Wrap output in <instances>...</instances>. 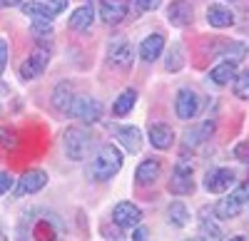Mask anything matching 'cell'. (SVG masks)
<instances>
[{"mask_svg":"<svg viewBox=\"0 0 249 241\" xmlns=\"http://www.w3.org/2000/svg\"><path fill=\"white\" fill-rule=\"evenodd\" d=\"M122 169V154L115 145H102L97 154L92 157V162L88 167V177H92L95 182H107L110 177H115Z\"/></svg>","mask_w":249,"mask_h":241,"instance_id":"1","label":"cell"},{"mask_svg":"<svg viewBox=\"0 0 249 241\" xmlns=\"http://www.w3.org/2000/svg\"><path fill=\"white\" fill-rule=\"evenodd\" d=\"M92 134L88 129H82V127H70L65 132V137H62V147H65V154L68 159H72V162H82L90 149H92Z\"/></svg>","mask_w":249,"mask_h":241,"instance_id":"2","label":"cell"},{"mask_svg":"<svg viewBox=\"0 0 249 241\" xmlns=\"http://www.w3.org/2000/svg\"><path fill=\"white\" fill-rule=\"evenodd\" d=\"M247 204H249V182L239 184L230 196L219 199L217 207H214V214H217L219 219H234V216L242 214V209H244Z\"/></svg>","mask_w":249,"mask_h":241,"instance_id":"3","label":"cell"},{"mask_svg":"<svg viewBox=\"0 0 249 241\" xmlns=\"http://www.w3.org/2000/svg\"><path fill=\"white\" fill-rule=\"evenodd\" d=\"M234 182H237V174L232 169H224V167L210 169L204 174V189L212 194H227Z\"/></svg>","mask_w":249,"mask_h":241,"instance_id":"4","label":"cell"},{"mask_svg":"<svg viewBox=\"0 0 249 241\" xmlns=\"http://www.w3.org/2000/svg\"><path fill=\"white\" fill-rule=\"evenodd\" d=\"M107 60H110V65L120 67V70H130L132 67V60H135V52H132V45H130V40H124V37H115L110 48H107Z\"/></svg>","mask_w":249,"mask_h":241,"instance_id":"5","label":"cell"},{"mask_svg":"<svg viewBox=\"0 0 249 241\" xmlns=\"http://www.w3.org/2000/svg\"><path fill=\"white\" fill-rule=\"evenodd\" d=\"M48 63H50V52H48L45 48L33 50L30 57L25 60L23 65H20V77H23V80H35V77H40V75L45 72Z\"/></svg>","mask_w":249,"mask_h":241,"instance_id":"6","label":"cell"},{"mask_svg":"<svg viewBox=\"0 0 249 241\" xmlns=\"http://www.w3.org/2000/svg\"><path fill=\"white\" fill-rule=\"evenodd\" d=\"M175 112L179 119H192L199 112V95L190 87H182L175 99Z\"/></svg>","mask_w":249,"mask_h":241,"instance_id":"7","label":"cell"},{"mask_svg":"<svg viewBox=\"0 0 249 241\" xmlns=\"http://www.w3.org/2000/svg\"><path fill=\"white\" fill-rule=\"evenodd\" d=\"M70 114L80 117L82 122H97V119L102 117V105L97 102V99L92 97H75V102L70 107Z\"/></svg>","mask_w":249,"mask_h":241,"instance_id":"8","label":"cell"},{"mask_svg":"<svg viewBox=\"0 0 249 241\" xmlns=\"http://www.w3.org/2000/svg\"><path fill=\"white\" fill-rule=\"evenodd\" d=\"M195 189V179H192V167L187 162H179L175 169H172V177H170V192L172 194H190Z\"/></svg>","mask_w":249,"mask_h":241,"instance_id":"9","label":"cell"},{"mask_svg":"<svg viewBox=\"0 0 249 241\" xmlns=\"http://www.w3.org/2000/svg\"><path fill=\"white\" fill-rule=\"evenodd\" d=\"M112 222H115L120 229L137 226V224L142 222V211H140V207H135L132 202H120V204L112 209Z\"/></svg>","mask_w":249,"mask_h":241,"instance_id":"10","label":"cell"},{"mask_svg":"<svg viewBox=\"0 0 249 241\" xmlns=\"http://www.w3.org/2000/svg\"><path fill=\"white\" fill-rule=\"evenodd\" d=\"M48 184V174L43 172V169H33V172H25L23 177H20V182H18V187H15V196L20 199V196H28V194H35V192H40Z\"/></svg>","mask_w":249,"mask_h":241,"instance_id":"11","label":"cell"},{"mask_svg":"<svg viewBox=\"0 0 249 241\" xmlns=\"http://www.w3.org/2000/svg\"><path fill=\"white\" fill-rule=\"evenodd\" d=\"M127 10H130L127 0H102L100 3V15L107 25H120L127 17Z\"/></svg>","mask_w":249,"mask_h":241,"instance_id":"12","label":"cell"},{"mask_svg":"<svg viewBox=\"0 0 249 241\" xmlns=\"http://www.w3.org/2000/svg\"><path fill=\"white\" fill-rule=\"evenodd\" d=\"M192 5H190V0H175V3H170L167 8V20L172 25L177 28H184V25H190L192 23Z\"/></svg>","mask_w":249,"mask_h":241,"instance_id":"13","label":"cell"},{"mask_svg":"<svg viewBox=\"0 0 249 241\" xmlns=\"http://www.w3.org/2000/svg\"><path fill=\"white\" fill-rule=\"evenodd\" d=\"M160 174H162V164L157 162V159H144L135 172V179H137L140 187H150L160 179Z\"/></svg>","mask_w":249,"mask_h":241,"instance_id":"14","label":"cell"},{"mask_svg":"<svg viewBox=\"0 0 249 241\" xmlns=\"http://www.w3.org/2000/svg\"><path fill=\"white\" fill-rule=\"evenodd\" d=\"M164 50V37L160 32H152L142 40V45H140V57L144 60V63H155V60L162 55Z\"/></svg>","mask_w":249,"mask_h":241,"instance_id":"15","label":"cell"},{"mask_svg":"<svg viewBox=\"0 0 249 241\" xmlns=\"http://www.w3.org/2000/svg\"><path fill=\"white\" fill-rule=\"evenodd\" d=\"M112 132L117 134L120 145L127 149L130 154H137V152H140L142 137H140V129H137V127H112Z\"/></svg>","mask_w":249,"mask_h":241,"instance_id":"16","label":"cell"},{"mask_svg":"<svg viewBox=\"0 0 249 241\" xmlns=\"http://www.w3.org/2000/svg\"><path fill=\"white\" fill-rule=\"evenodd\" d=\"M150 142H152L157 149H170L172 142H175V132H172V127H170V125H162V122L150 125Z\"/></svg>","mask_w":249,"mask_h":241,"instance_id":"17","label":"cell"},{"mask_svg":"<svg viewBox=\"0 0 249 241\" xmlns=\"http://www.w3.org/2000/svg\"><path fill=\"white\" fill-rule=\"evenodd\" d=\"M207 23L212 28H230L234 25V13L224 5H210L207 8Z\"/></svg>","mask_w":249,"mask_h":241,"instance_id":"18","label":"cell"},{"mask_svg":"<svg viewBox=\"0 0 249 241\" xmlns=\"http://www.w3.org/2000/svg\"><path fill=\"white\" fill-rule=\"evenodd\" d=\"M92 17H95V8H92V3L80 5V8L70 15V28L77 30V32H85V30H90V25H92Z\"/></svg>","mask_w":249,"mask_h":241,"instance_id":"19","label":"cell"},{"mask_svg":"<svg viewBox=\"0 0 249 241\" xmlns=\"http://www.w3.org/2000/svg\"><path fill=\"white\" fill-rule=\"evenodd\" d=\"M72 102H75V92H72V87H70L68 82L57 85V87H55V92H53V107H55V110H60L62 114H70Z\"/></svg>","mask_w":249,"mask_h":241,"instance_id":"20","label":"cell"},{"mask_svg":"<svg viewBox=\"0 0 249 241\" xmlns=\"http://www.w3.org/2000/svg\"><path fill=\"white\" fill-rule=\"evenodd\" d=\"M237 63H230V60H224L222 65H217L212 72H210V80L214 85H230V80L237 77V70H234Z\"/></svg>","mask_w":249,"mask_h":241,"instance_id":"21","label":"cell"},{"mask_svg":"<svg viewBox=\"0 0 249 241\" xmlns=\"http://www.w3.org/2000/svg\"><path fill=\"white\" fill-rule=\"evenodd\" d=\"M167 219H170L172 226L182 229V226L190 224V211H187V207H184L182 202H172L170 209H167Z\"/></svg>","mask_w":249,"mask_h":241,"instance_id":"22","label":"cell"},{"mask_svg":"<svg viewBox=\"0 0 249 241\" xmlns=\"http://www.w3.org/2000/svg\"><path fill=\"white\" fill-rule=\"evenodd\" d=\"M135 102H137V92L135 90H124L117 99H115V105H112V112L117 114V117H124L132 107H135Z\"/></svg>","mask_w":249,"mask_h":241,"instance_id":"23","label":"cell"},{"mask_svg":"<svg viewBox=\"0 0 249 241\" xmlns=\"http://www.w3.org/2000/svg\"><path fill=\"white\" fill-rule=\"evenodd\" d=\"M23 13H25V15H30L33 20H37V17H43V20H53V15H55V10H53L48 3H37V0L23 3Z\"/></svg>","mask_w":249,"mask_h":241,"instance_id":"24","label":"cell"},{"mask_svg":"<svg viewBox=\"0 0 249 241\" xmlns=\"http://www.w3.org/2000/svg\"><path fill=\"white\" fill-rule=\"evenodd\" d=\"M30 32H33V37L37 40V43H50V37H53V20H43V17L33 20Z\"/></svg>","mask_w":249,"mask_h":241,"instance_id":"25","label":"cell"},{"mask_svg":"<svg viewBox=\"0 0 249 241\" xmlns=\"http://www.w3.org/2000/svg\"><path fill=\"white\" fill-rule=\"evenodd\" d=\"M182 65H184V52H182V45L175 43V45H170L167 60H164V67H167V72H177Z\"/></svg>","mask_w":249,"mask_h":241,"instance_id":"26","label":"cell"},{"mask_svg":"<svg viewBox=\"0 0 249 241\" xmlns=\"http://www.w3.org/2000/svg\"><path fill=\"white\" fill-rule=\"evenodd\" d=\"M212 129H214V122H204L202 127H197V129H190V132H187V145H190V147H195V145L204 142V139L212 134Z\"/></svg>","mask_w":249,"mask_h":241,"instance_id":"27","label":"cell"},{"mask_svg":"<svg viewBox=\"0 0 249 241\" xmlns=\"http://www.w3.org/2000/svg\"><path fill=\"white\" fill-rule=\"evenodd\" d=\"M199 234H202V239H224L222 229L207 216H202V222H199Z\"/></svg>","mask_w":249,"mask_h":241,"instance_id":"28","label":"cell"},{"mask_svg":"<svg viewBox=\"0 0 249 241\" xmlns=\"http://www.w3.org/2000/svg\"><path fill=\"white\" fill-rule=\"evenodd\" d=\"M234 95L242 97V99H249V70L237 75V80H234Z\"/></svg>","mask_w":249,"mask_h":241,"instance_id":"29","label":"cell"},{"mask_svg":"<svg viewBox=\"0 0 249 241\" xmlns=\"http://www.w3.org/2000/svg\"><path fill=\"white\" fill-rule=\"evenodd\" d=\"M0 145H3L5 149H15V147H18V134H15V129L0 127Z\"/></svg>","mask_w":249,"mask_h":241,"instance_id":"30","label":"cell"},{"mask_svg":"<svg viewBox=\"0 0 249 241\" xmlns=\"http://www.w3.org/2000/svg\"><path fill=\"white\" fill-rule=\"evenodd\" d=\"M162 0H130V5L135 8V13H150V10H157Z\"/></svg>","mask_w":249,"mask_h":241,"instance_id":"31","label":"cell"},{"mask_svg":"<svg viewBox=\"0 0 249 241\" xmlns=\"http://www.w3.org/2000/svg\"><path fill=\"white\" fill-rule=\"evenodd\" d=\"M234 157L239 159V162L249 164V139H244V142H239V145L234 147Z\"/></svg>","mask_w":249,"mask_h":241,"instance_id":"32","label":"cell"},{"mask_svg":"<svg viewBox=\"0 0 249 241\" xmlns=\"http://www.w3.org/2000/svg\"><path fill=\"white\" fill-rule=\"evenodd\" d=\"M10 187H13V177L5 174V172H0V196H3Z\"/></svg>","mask_w":249,"mask_h":241,"instance_id":"33","label":"cell"},{"mask_svg":"<svg viewBox=\"0 0 249 241\" xmlns=\"http://www.w3.org/2000/svg\"><path fill=\"white\" fill-rule=\"evenodd\" d=\"M5 65H8V43L0 40V72L5 70Z\"/></svg>","mask_w":249,"mask_h":241,"instance_id":"34","label":"cell"},{"mask_svg":"<svg viewBox=\"0 0 249 241\" xmlns=\"http://www.w3.org/2000/svg\"><path fill=\"white\" fill-rule=\"evenodd\" d=\"M48 5H50V8L55 10V15H57V13H62V10L68 8V0H48Z\"/></svg>","mask_w":249,"mask_h":241,"instance_id":"35","label":"cell"},{"mask_svg":"<svg viewBox=\"0 0 249 241\" xmlns=\"http://www.w3.org/2000/svg\"><path fill=\"white\" fill-rule=\"evenodd\" d=\"M132 239H137V241H142V239H150V231H147V229H137V231L132 234Z\"/></svg>","mask_w":249,"mask_h":241,"instance_id":"36","label":"cell"},{"mask_svg":"<svg viewBox=\"0 0 249 241\" xmlns=\"http://www.w3.org/2000/svg\"><path fill=\"white\" fill-rule=\"evenodd\" d=\"M13 5H23V0H0V8H13Z\"/></svg>","mask_w":249,"mask_h":241,"instance_id":"37","label":"cell"},{"mask_svg":"<svg viewBox=\"0 0 249 241\" xmlns=\"http://www.w3.org/2000/svg\"><path fill=\"white\" fill-rule=\"evenodd\" d=\"M5 239V234H3V229H0V241H3Z\"/></svg>","mask_w":249,"mask_h":241,"instance_id":"38","label":"cell"}]
</instances>
